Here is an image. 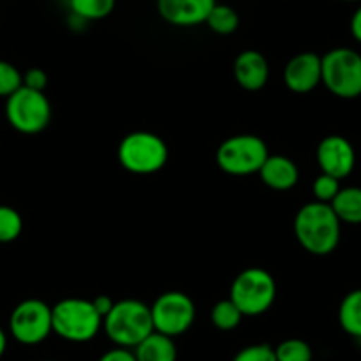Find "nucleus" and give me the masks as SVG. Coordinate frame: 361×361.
<instances>
[{"label":"nucleus","mask_w":361,"mask_h":361,"mask_svg":"<svg viewBox=\"0 0 361 361\" xmlns=\"http://www.w3.org/2000/svg\"><path fill=\"white\" fill-rule=\"evenodd\" d=\"M342 221L329 204L308 202L294 216V235L305 252L324 257L336 250L340 243Z\"/></svg>","instance_id":"f257e3e1"},{"label":"nucleus","mask_w":361,"mask_h":361,"mask_svg":"<svg viewBox=\"0 0 361 361\" xmlns=\"http://www.w3.org/2000/svg\"><path fill=\"white\" fill-rule=\"evenodd\" d=\"M103 331L117 347L135 349L154 331L151 307L138 300L116 301L103 319Z\"/></svg>","instance_id":"f03ea898"},{"label":"nucleus","mask_w":361,"mask_h":361,"mask_svg":"<svg viewBox=\"0 0 361 361\" xmlns=\"http://www.w3.org/2000/svg\"><path fill=\"white\" fill-rule=\"evenodd\" d=\"M54 333L73 343H85L103 329V317L90 300L66 298L51 307Z\"/></svg>","instance_id":"7ed1b4c3"},{"label":"nucleus","mask_w":361,"mask_h":361,"mask_svg":"<svg viewBox=\"0 0 361 361\" xmlns=\"http://www.w3.org/2000/svg\"><path fill=\"white\" fill-rule=\"evenodd\" d=\"M117 158L128 172L151 176L159 172L169 161V145L151 131H133L121 140Z\"/></svg>","instance_id":"20e7f679"},{"label":"nucleus","mask_w":361,"mask_h":361,"mask_svg":"<svg viewBox=\"0 0 361 361\" xmlns=\"http://www.w3.org/2000/svg\"><path fill=\"white\" fill-rule=\"evenodd\" d=\"M228 298L245 317H257L266 314L275 303L276 282L269 271L248 267L234 279Z\"/></svg>","instance_id":"39448f33"},{"label":"nucleus","mask_w":361,"mask_h":361,"mask_svg":"<svg viewBox=\"0 0 361 361\" xmlns=\"http://www.w3.org/2000/svg\"><path fill=\"white\" fill-rule=\"evenodd\" d=\"M322 85L340 99L360 98L361 55L343 47L322 55Z\"/></svg>","instance_id":"423d86ee"},{"label":"nucleus","mask_w":361,"mask_h":361,"mask_svg":"<svg viewBox=\"0 0 361 361\" xmlns=\"http://www.w3.org/2000/svg\"><path fill=\"white\" fill-rule=\"evenodd\" d=\"M269 156L266 142L257 135H234L216 149V165L228 176H252Z\"/></svg>","instance_id":"0eeeda50"},{"label":"nucleus","mask_w":361,"mask_h":361,"mask_svg":"<svg viewBox=\"0 0 361 361\" xmlns=\"http://www.w3.org/2000/svg\"><path fill=\"white\" fill-rule=\"evenodd\" d=\"M6 119L18 133L37 135L50 124L51 105L44 92L22 85L6 99Z\"/></svg>","instance_id":"6e6552de"},{"label":"nucleus","mask_w":361,"mask_h":361,"mask_svg":"<svg viewBox=\"0 0 361 361\" xmlns=\"http://www.w3.org/2000/svg\"><path fill=\"white\" fill-rule=\"evenodd\" d=\"M154 331L166 336L185 335L193 326L197 317V308L192 298L180 290H169L159 294L151 307Z\"/></svg>","instance_id":"1a4fd4ad"},{"label":"nucleus","mask_w":361,"mask_h":361,"mask_svg":"<svg viewBox=\"0 0 361 361\" xmlns=\"http://www.w3.org/2000/svg\"><path fill=\"white\" fill-rule=\"evenodd\" d=\"M9 333L22 345L44 342L54 333L51 307L36 298L18 303L9 315Z\"/></svg>","instance_id":"9d476101"},{"label":"nucleus","mask_w":361,"mask_h":361,"mask_svg":"<svg viewBox=\"0 0 361 361\" xmlns=\"http://www.w3.org/2000/svg\"><path fill=\"white\" fill-rule=\"evenodd\" d=\"M315 158L321 173H328L338 180L350 176L356 165V152L353 144L342 135H329L322 138L317 145Z\"/></svg>","instance_id":"9b49d317"},{"label":"nucleus","mask_w":361,"mask_h":361,"mask_svg":"<svg viewBox=\"0 0 361 361\" xmlns=\"http://www.w3.org/2000/svg\"><path fill=\"white\" fill-rule=\"evenodd\" d=\"M287 89L296 94H307L322 83V57L314 51L298 54L283 69Z\"/></svg>","instance_id":"f8f14e48"},{"label":"nucleus","mask_w":361,"mask_h":361,"mask_svg":"<svg viewBox=\"0 0 361 361\" xmlns=\"http://www.w3.org/2000/svg\"><path fill=\"white\" fill-rule=\"evenodd\" d=\"M216 0H158V13L173 27H195L206 23Z\"/></svg>","instance_id":"ddd939ff"},{"label":"nucleus","mask_w":361,"mask_h":361,"mask_svg":"<svg viewBox=\"0 0 361 361\" xmlns=\"http://www.w3.org/2000/svg\"><path fill=\"white\" fill-rule=\"evenodd\" d=\"M232 71L241 89L255 92L266 87L269 80V62L260 51L245 50L235 57Z\"/></svg>","instance_id":"4468645a"},{"label":"nucleus","mask_w":361,"mask_h":361,"mask_svg":"<svg viewBox=\"0 0 361 361\" xmlns=\"http://www.w3.org/2000/svg\"><path fill=\"white\" fill-rule=\"evenodd\" d=\"M259 177L267 188L275 192L293 190L300 180V169L290 158L282 154H269L260 166Z\"/></svg>","instance_id":"2eb2a0df"},{"label":"nucleus","mask_w":361,"mask_h":361,"mask_svg":"<svg viewBox=\"0 0 361 361\" xmlns=\"http://www.w3.org/2000/svg\"><path fill=\"white\" fill-rule=\"evenodd\" d=\"M137 361H177V347L172 336L152 331L133 349Z\"/></svg>","instance_id":"dca6fc26"},{"label":"nucleus","mask_w":361,"mask_h":361,"mask_svg":"<svg viewBox=\"0 0 361 361\" xmlns=\"http://www.w3.org/2000/svg\"><path fill=\"white\" fill-rule=\"evenodd\" d=\"M329 206L342 224H361V188H357V186L340 188V192L336 193Z\"/></svg>","instance_id":"f3484780"},{"label":"nucleus","mask_w":361,"mask_h":361,"mask_svg":"<svg viewBox=\"0 0 361 361\" xmlns=\"http://www.w3.org/2000/svg\"><path fill=\"white\" fill-rule=\"evenodd\" d=\"M338 322L347 335L361 338V289L345 294L338 307Z\"/></svg>","instance_id":"a211bd4d"},{"label":"nucleus","mask_w":361,"mask_h":361,"mask_svg":"<svg viewBox=\"0 0 361 361\" xmlns=\"http://www.w3.org/2000/svg\"><path fill=\"white\" fill-rule=\"evenodd\" d=\"M206 25L218 36H231L239 27V15L234 8L227 4H214L209 16L206 20Z\"/></svg>","instance_id":"6ab92c4d"},{"label":"nucleus","mask_w":361,"mask_h":361,"mask_svg":"<svg viewBox=\"0 0 361 361\" xmlns=\"http://www.w3.org/2000/svg\"><path fill=\"white\" fill-rule=\"evenodd\" d=\"M69 8L76 18L94 22L112 15L116 0H69Z\"/></svg>","instance_id":"aec40b11"},{"label":"nucleus","mask_w":361,"mask_h":361,"mask_svg":"<svg viewBox=\"0 0 361 361\" xmlns=\"http://www.w3.org/2000/svg\"><path fill=\"white\" fill-rule=\"evenodd\" d=\"M243 317H245V315L241 314V310L235 307L234 301H232L231 298L218 301L213 307V310H211V321H213V326L216 329H220V331H232V329H235L241 324Z\"/></svg>","instance_id":"412c9836"},{"label":"nucleus","mask_w":361,"mask_h":361,"mask_svg":"<svg viewBox=\"0 0 361 361\" xmlns=\"http://www.w3.org/2000/svg\"><path fill=\"white\" fill-rule=\"evenodd\" d=\"M23 232V218L15 207L0 206V243L16 241Z\"/></svg>","instance_id":"4be33fe9"},{"label":"nucleus","mask_w":361,"mask_h":361,"mask_svg":"<svg viewBox=\"0 0 361 361\" xmlns=\"http://www.w3.org/2000/svg\"><path fill=\"white\" fill-rule=\"evenodd\" d=\"M276 361H312L314 350L301 338H287L275 347Z\"/></svg>","instance_id":"5701e85b"},{"label":"nucleus","mask_w":361,"mask_h":361,"mask_svg":"<svg viewBox=\"0 0 361 361\" xmlns=\"http://www.w3.org/2000/svg\"><path fill=\"white\" fill-rule=\"evenodd\" d=\"M22 85L23 75L18 71V68L8 61H0V98L8 99Z\"/></svg>","instance_id":"b1692460"},{"label":"nucleus","mask_w":361,"mask_h":361,"mask_svg":"<svg viewBox=\"0 0 361 361\" xmlns=\"http://www.w3.org/2000/svg\"><path fill=\"white\" fill-rule=\"evenodd\" d=\"M340 180L335 177L328 176V173H321V176L315 177L314 186H312V192L317 202L331 204V200L335 199L336 193L340 192Z\"/></svg>","instance_id":"393cba45"},{"label":"nucleus","mask_w":361,"mask_h":361,"mask_svg":"<svg viewBox=\"0 0 361 361\" xmlns=\"http://www.w3.org/2000/svg\"><path fill=\"white\" fill-rule=\"evenodd\" d=\"M232 361H276L275 347L267 343H253L239 350Z\"/></svg>","instance_id":"a878e982"},{"label":"nucleus","mask_w":361,"mask_h":361,"mask_svg":"<svg viewBox=\"0 0 361 361\" xmlns=\"http://www.w3.org/2000/svg\"><path fill=\"white\" fill-rule=\"evenodd\" d=\"M23 85L29 87V89L41 90V92H44V89H47V85H48L47 71L41 68L27 69L25 75H23Z\"/></svg>","instance_id":"bb28decb"},{"label":"nucleus","mask_w":361,"mask_h":361,"mask_svg":"<svg viewBox=\"0 0 361 361\" xmlns=\"http://www.w3.org/2000/svg\"><path fill=\"white\" fill-rule=\"evenodd\" d=\"M98 361H137L135 357L133 349H126V347H114V349L106 350L105 354H102Z\"/></svg>","instance_id":"cd10ccee"},{"label":"nucleus","mask_w":361,"mask_h":361,"mask_svg":"<svg viewBox=\"0 0 361 361\" xmlns=\"http://www.w3.org/2000/svg\"><path fill=\"white\" fill-rule=\"evenodd\" d=\"M92 301V305H94V308L98 310V314L102 315L103 319H105V315H109V312L112 310L114 305H116V301L112 300L110 296H106V294H99V296H96Z\"/></svg>","instance_id":"c85d7f7f"},{"label":"nucleus","mask_w":361,"mask_h":361,"mask_svg":"<svg viewBox=\"0 0 361 361\" xmlns=\"http://www.w3.org/2000/svg\"><path fill=\"white\" fill-rule=\"evenodd\" d=\"M350 34L357 43H361V6L354 11L353 18H350Z\"/></svg>","instance_id":"c756f323"},{"label":"nucleus","mask_w":361,"mask_h":361,"mask_svg":"<svg viewBox=\"0 0 361 361\" xmlns=\"http://www.w3.org/2000/svg\"><path fill=\"white\" fill-rule=\"evenodd\" d=\"M6 349H8V335L2 328H0V357L6 354Z\"/></svg>","instance_id":"7c9ffc66"},{"label":"nucleus","mask_w":361,"mask_h":361,"mask_svg":"<svg viewBox=\"0 0 361 361\" xmlns=\"http://www.w3.org/2000/svg\"><path fill=\"white\" fill-rule=\"evenodd\" d=\"M343 2H357V0H343Z\"/></svg>","instance_id":"2f4dec72"}]
</instances>
